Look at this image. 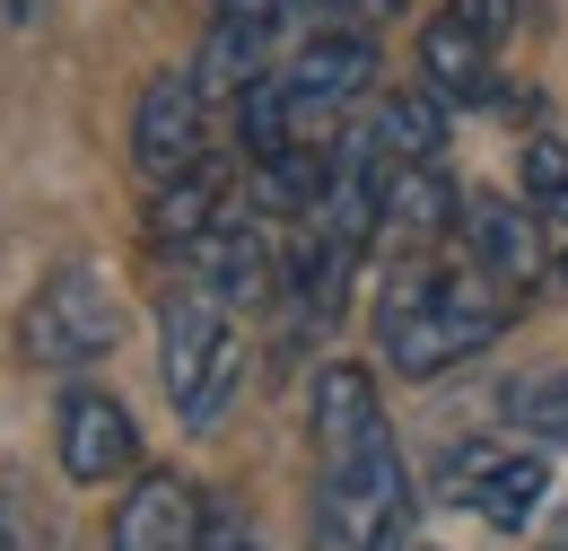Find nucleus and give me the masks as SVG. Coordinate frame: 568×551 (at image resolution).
<instances>
[{
	"mask_svg": "<svg viewBox=\"0 0 568 551\" xmlns=\"http://www.w3.org/2000/svg\"><path fill=\"white\" fill-rule=\"evenodd\" d=\"M315 534L333 551H412L420 499L403 482L394 429L376 403V377L358 359H333L315 377Z\"/></svg>",
	"mask_w": 568,
	"mask_h": 551,
	"instance_id": "nucleus-1",
	"label": "nucleus"
},
{
	"mask_svg": "<svg viewBox=\"0 0 568 551\" xmlns=\"http://www.w3.org/2000/svg\"><path fill=\"white\" fill-rule=\"evenodd\" d=\"M516 289H498L473 254L464 263H403L376 298V350L394 377H446L455 359L490 350L516 324Z\"/></svg>",
	"mask_w": 568,
	"mask_h": 551,
	"instance_id": "nucleus-2",
	"label": "nucleus"
},
{
	"mask_svg": "<svg viewBox=\"0 0 568 551\" xmlns=\"http://www.w3.org/2000/svg\"><path fill=\"white\" fill-rule=\"evenodd\" d=\"M158 377H166V403L193 429H211L219 403L236 394L245 342H236V315H227V298L211 280H175L166 289V307H158Z\"/></svg>",
	"mask_w": 568,
	"mask_h": 551,
	"instance_id": "nucleus-3",
	"label": "nucleus"
},
{
	"mask_svg": "<svg viewBox=\"0 0 568 551\" xmlns=\"http://www.w3.org/2000/svg\"><path fill=\"white\" fill-rule=\"evenodd\" d=\"M114 342H123V307L105 298V280L79 272V263L53 272L27 298V315H18V350L36 368H88V359H105Z\"/></svg>",
	"mask_w": 568,
	"mask_h": 551,
	"instance_id": "nucleus-4",
	"label": "nucleus"
},
{
	"mask_svg": "<svg viewBox=\"0 0 568 551\" xmlns=\"http://www.w3.org/2000/svg\"><path fill=\"white\" fill-rule=\"evenodd\" d=\"M211 158V88H202V70H158L141 88V106H132V167H141V184H175V176H193Z\"/></svg>",
	"mask_w": 568,
	"mask_h": 551,
	"instance_id": "nucleus-5",
	"label": "nucleus"
},
{
	"mask_svg": "<svg viewBox=\"0 0 568 551\" xmlns=\"http://www.w3.org/2000/svg\"><path fill=\"white\" fill-rule=\"evenodd\" d=\"M542 455H525V447H498V438H464V447H446L437 455V499L446 508H464V517H481L498 534H516L534 508H542Z\"/></svg>",
	"mask_w": 568,
	"mask_h": 551,
	"instance_id": "nucleus-6",
	"label": "nucleus"
},
{
	"mask_svg": "<svg viewBox=\"0 0 568 551\" xmlns=\"http://www.w3.org/2000/svg\"><path fill=\"white\" fill-rule=\"evenodd\" d=\"M281 88H288V114H297V140H351L342 114L376 88V44L351 36V27H324V36L297 44V62L281 70Z\"/></svg>",
	"mask_w": 568,
	"mask_h": 551,
	"instance_id": "nucleus-7",
	"label": "nucleus"
},
{
	"mask_svg": "<svg viewBox=\"0 0 568 551\" xmlns=\"http://www.w3.org/2000/svg\"><path fill=\"white\" fill-rule=\"evenodd\" d=\"M358 167H367V193H376V246L403 254V263H428V246H446L455 219H464V202H473V193H455L446 158H437V167H376V158L358 149Z\"/></svg>",
	"mask_w": 568,
	"mask_h": 551,
	"instance_id": "nucleus-8",
	"label": "nucleus"
},
{
	"mask_svg": "<svg viewBox=\"0 0 568 551\" xmlns=\"http://www.w3.org/2000/svg\"><path fill=\"white\" fill-rule=\"evenodd\" d=\"M464 254L498 280V289H534V280H551V254H542V219L534 202H516V193H473L464 202Z\"/></svg>",
	"mask_w": 568,
	"mask_h": 551,
	"instance_id": "nucleus-9",
	"label": "nucleus"
},
{
	"mask_svg": "<svg viewBox=\"0 0 568 551\" xmlns=\"http://www.w3.org/2000/svg\"><path fill=\"white\" fill-rule=\"evenodd\" d=\"M211 543V508L184 473H141L114 508V551H202Z\"/></svg>",
	"mask_w": 568,
	"mask_h": 551,
	"instance_id": "nucleus-10",
	"label": "nucleus"
},
{
	"mask_svg": "<svg viewBox=\"0 0 568 551\" xmlns=\"http://www.w3.org/2000/svg\"><path fill=\"white\" fill-rule=\"evenodd\" d=\"M132 455H141L132 412L105 385H71L62 394V464H71V482H114V473H132Z\"/></svg>",
	"mask_w": 568,
	"mask_h": 551,
	"instance_id": "nucleus-11",
	"label": "nucleus"
},
{
	"mask_svg": "<svg viewBox=\"0 0 568 551\" xmlns=\"http://www.w3.org/2000/svg\"><path fill=\"white\" fill-rule=\"evenodd\" d=\"M193 280H211L219 298L236 307H254V298H272V280H281V246H272V228L254 219V210H236V219H219L211 237L193 246Z\"/></svg>",
	"mask_w": 568,
	"mask_h": 551,
	"instance_id": "nucleus-12",
	"label": "nucleus"
},
{
	"mask_svg": "<svg viewBox=\"0 0 568 551\" xmlns=\"http://www.w3.org/2000/svg\"><path fill=\"white\" fill-rule=\"evenodd\" d=\"M420 70L437 106H490L498 70H490V36H473L464 18H428L420 27Z\"/></svg>",
	"mask_w": 568,
	"mask_h": 551,
	"instance_id": "nucleus-13",
	"label": "nucleus"
},
{
	"mask_svg": "<svg viewBox=\"0 0 568 551\" xmlns=\"http://www.w3.org/2000/svg\"><path fill=\"white\" fill-rule=\"evenodd\" d=\"M358 149L376 158V167H437L446 158V106L437 97H385V106H367V123H358Z\"/></svg>",
	"mask_w": 568,
	"mask_h": 551,
	"instance_id": "nucleus-14",
	"label": "nucleus"
},
{
	"mask_svg": "<svg viewBox=\"0 0 568 551\" xmlns=\"http://www.w3.org/2000/svg\"><path fill=\"white\" fill-rule=\"evenodd\" d=\"M272 27L281 18H263V9H219L211 18V36H202V53H193V70H202V88H227V97H245L254 79H263V53H272Z\"/></svg>",
	"mask_w": 568,
	"mask_h": 551,
	"instance_id": "nucleus-15",
	"label": "nucleus"
},
{
	"mask_svg": "<svg viewBox=\"0 0 568 551\" xmlns=\"http://www.w3.org/2000/svg\"><path fill=\"white\" fill-rule=\"evenodd\" d=\"M219 219H236V176H227V158H202L193 176H175V184L158 193V210H149V228H158V237H175L184 254L211 237Z\"/></svg>",
	"mask_w": 568,
	"mask_h": 551,
	"instance_id": "nucleus-16",
	"label": "nucleus"
},
{
	"mask_svg": "<svg viewBox=\"0 0 568 551\" xmlns=\"http://www.w3.org/2000/svg\"><path fill=\"white\" fill-rule=\"evenodd\" d=\"M525 202H534V219H542L551 289L568 298V140H551V132L525 140Z\"/></svg>",
	"mask_w": 568,
	"mask_h": 551,
	"instance_id": "nucleus-17",
	"label": "nucleus"
},
{
	"mask_svg": "<svg viewBox=\"0 0 568 551\" xmlns=\"http://www.w3.org/2000/svg\"><path fill=\"white\" fill-rule=\"evenodd\" d=\"M498 412L516 420L525 438H542V447H568V368L507 377V385H498Z\"/></svg>",
	"mask_w": 568,
	"mask_h": 551,
	"instance_id": "nucleus-18",
	"label": "nucleus"
},
{
	"mask_svg": "<svg viewBox=\"0 0 568 551\" xmlns=\"http://www.w3.org/2000/svg\"><path fill=\"white\" fill-rule=\"evenodd\" d=\"M446 18H464V27H473V36H507V27H516V0H446Z\"/></svg>",
	"mask_w": 568,
	"mask_h": 551,
	"instance_id": "nucleus-19",
	"label": "nucleus"
},
{
	"mask_svg": "<svg viewBox=\"0 0 568 551\" xmlns=\"http://www.w3.org/2000/svg\"><path fill=\"white\" fill-rule=\"evenodd\" d=\"M202 551H263V543H254L236 517H219V508H211V543H202Z\"/></svg>",
	"mask_w": 568,
	"mask_h": 551,
	"instance_id": "nucleus-20",
	"label": "nucleus"
},
{
	"mask_svg": "<svg viewBox=\"0 0 568 551\" xmlns=\"http://www.w3.org/2000/svg\"><path fill=\"white\" fill-rule=\"evenodd\" d=\"M358 18H394V9H403V0H351Z\"/></svg>",
	"mask_w": 568,
	"mask_h": 551,
	"instance_id": "nucleus-21",
	"label": "nucleus"
},
{
	"mask_svg": "<svg viewBox=\"0 0 568 551\" xmlns=\"http://www.w3.org/2000/svg\"><path fill=\"white\" fill-rule=\"evenodd\" d=\"M560 551H568V534H560Z\"/></svg>",
	"mask_w": 568,
	"mask_h": 551,
	"instance_id": "nucleus-22",
	"label": "nucleus"
}]
</instances>
